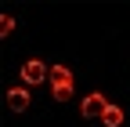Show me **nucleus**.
<instances>
[{
    "label": "nucleus",
    "instance_id": "1",
    "mask_svg": "<svg viewBox=\"0 0 130 127\" xmlns=\"http://www.w3.org/2000/svg\"><path fill=\"white\" fill-rule=\"evenodd\" d=\"M51 94H54V102H69L72 98V69L69 66H54L51 69Z\"/></svg>",
    "mask_w": 130,
    "mask_h": 127
},
{
    "label": "nucleus",
    "instance_id": "2",
    "mask_svg": "<svg viewBox=\"0 0 130 127\" xmlns=\"http://www.w3.org/2000/svg\"><path fill=\"white\" fill-rule=\"evenodd\" d=\"M47 76H51V69H47L40 58H29L25 66H22V84H25V87H36V84H43Z\"/></svg>",
    "mask_w": 130,
    "mask_h": 127
},
{
    "label": "nucleus",
    "instance_id": "3",
    "mask_svg": "<svg viewBox=\"0 0 130 127\" xmlns=\"http://www.w3.org/2000/svg\"><path fill=\"white\" fill-rule=\"evenodd\" d=\"M105 109H108V98H105L101 91H94V94H87V98H83L79 113H83L87 120H94V116H105Z\"/></svg>",
    "mask_w": 130,
    "mask_h": 127
},
{
    "label": "nucleus",
    "instance_id": "4",
    "mask_svg": "<svg viewBox=\"0 0 130 127\" xmlns=\"http://www.w3.org/2000/svg\"><path fill=\"white\" fill-rule=\"evenodd\" d=\"M7 105L14 109V113H25V109L32 105V102H29V91H25V87H11V91H7Z\"/></svg>",
    "mask_w": 130,
    "mask_h": 127
},
{
    "label": "nucleus",
    "instance_id": "5",
    "mask_svg": "<svg viewBox=\"0 0 130 127\" xmlns=\"http://www.w3.org/2000/svg\"><path fill=\"white\" fill-rule=\"evenodd\" d=\"M123 120H126V113H123L119 105H108V109H105V116H101L105 127H123Z\"/></svg>",
    "mask_w": 130,
    "mask_h": 127
},
{
    "label": "nucleus",
    "instance_id": "6",
    "mask_svg": "<svg viewBox=\"0 0 130 127\" xmlns=\"http://www.w3.org/2000/svg\"><path fill=\"white\" fill-rule=\"evenodd\" d=\"M11 29H14V18L11 15H0V36H7Z\"/></svg>",
    "mask_w": 130,
    "mask_h": 127
}]
</instances>
